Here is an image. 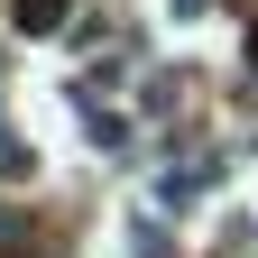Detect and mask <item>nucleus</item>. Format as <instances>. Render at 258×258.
<instances>
[{
  "mask_svg": "<svg viewBox=\"0 0 258 258\" xmlns=\"http://www.w3.org/2000/svg\"><path fill=\"white\" fill-rule=\"evenodd\" d=\"M166 10H175V19H194V10H203V0H166Z\"/></svg>",
  "mask_w": 258,
  "mask_h": 258,
  "instance_id": "7ed1b4c3",
  "label": "nucleus"
},
{
  "mask_svg": "<svg viewBox=\"0 0 258 258\" xmlns=\"http://www.w3.org/2000/svg\"><path fill=\"white\" fill-rule=\"evenodd\" d=\"M64 10H74V0H10V19L28 28V37H46V28H64Z\"/></svg>",
  "mask_w": 258,
  "mask_h": 258,
  "instance_id": "f257e3e1",
  "label": "nucleus"
},
{
  "mask_svg": "<svg viewBox=\"0 0 258 258\" xmlns=\"http://www.w3.org/2000/svg\"><path fill=\"white\" fill-rule=\"evenodd\" d=\"M0 175H28V148L10 139V129H0Z\"/></svg>",
  "mask_w": 258,
  "mask_h": 258,
  "instance_id": "f03ea898",
  "label": "nucleus"
}]
</instances>
